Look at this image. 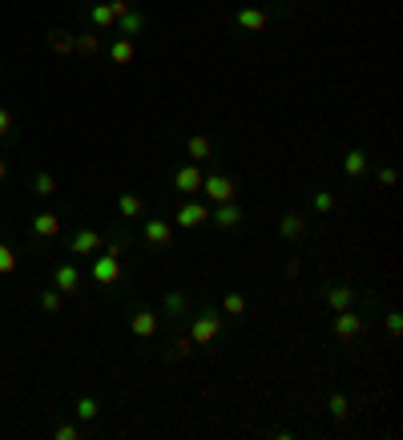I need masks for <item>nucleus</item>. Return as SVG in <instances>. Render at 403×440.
Returning a JSON list of instances; mask_svg holds the SVG:
<instances>
[{"instance_id":"obj_1","label":"nucleus","mask_w":403,"mask_h":440,"mask_svg":"<svg viewBox=\"0 0 403 440\" xmlns=\"http://www.w3.org/2000/svg\"><path fill=\"white\" fill-rule=\"evenodd\" d=\"M222 327H226V323H222V315L206 307V311L194 315V323H189V340L198 343V348H202V343H214L218 336H222Z\"/></svg>"},{"instance_id":"obj_33","label":"nucleus","mask_w":403,"mask_h":440,"mask_svg":"<svg viewBox=\"0 0 403 440\" xmlns=\"http://www.w3.org/2000/svg\"><path fill=\"white\" fill-rule=\"evenodd\" d=\"M13 271H16V254H13V247L0 242V275H13Z\"/></svg>"},{"instance_id":"obj_18","label":"nucleus","mask_w":403,"mask_h":440,"mask_svg":"<svg viewBox=\"0 0 403 440\" xmlns=\"http://www.w3.org/2000/svg\"><path fill=\"white\" fill-rule=\"evenodd\" d=\"M117 214L121 218H141L145 214V198L141 194H117Z\"/></svg>"},{"instance_id":"obj_17","label":"nucleus","mask_w":403,"mask_h":440,"mask_svg":"<svg viewBox=\"0 0 403 440\" xmlns=\"http://www.w3.org/2000/svg\"><path fill=\"white\" fill-rule=\"evenodd\" d=\"M367 170H371V162H367V154L355 146V150H347V158H343V174L347 178H363Z\"/></svg>"},{"instance_id":"obj_36","label":"nucleus","mask_w":403,"mask_h":440,"mask_svg":"<svg viewBox=\"0 0 403 440\" xmlns=\"http://www.w3.org/2000/svg\"><path fill=\"white\" fill-rule=\"evenodd\" d=\"M53 436H57V440H77V436H81V428H77V424H57V428H53Z\"/></svg>"},{"instance_id":"obj_19","label":"nucleus","mask_w":403,"mask_h":440,"mask_svg":"<svg viewBox=\"0 0 403 440\" xmlns=\"http://www.w3.org/2000/svg\"><path fill=\"white\" fill-rule=\"evenodd\" d=\"M327 412H331L335 424H347V420H351V404H347L343 392H331V396H327Z\"/></svg>"},{"instance_id":"obj_9","label":"nucleus","mask_w":403,"mask_h":440,"mask_svg":"<svg viewBox=\"0 0 403 440\" xmlns=\"http://www.w3.org/2000/svg\"><path fill=\"white\" fill-rule=\"evenodd\" d=\"M141 239L150 242V247H170V242H174V222H165V218H150V222L141 227Z\"/></svg>"},{"instance_id":"obj_15","label":"nucleus","mask_w":403,"mask_h":440,"mask_svg":"<svg viewBox=\"0 0 403 440\" xmlns=\"http://www.w3.org/2000/svg\"><path fill=\"white\" fill-rule=\"evenodd\" d=\"M57 291H61V295H77V291H81V271H77L73 263L57 267Z\"/></svg>"},{"instance_id":"obj_25","label":"nucleus","mask_w":403,"mask_h":440,"mask_svg":"<svg viewBox=\"0 0 403 440\" xmlns=\"http://www.w3.org/2000/svg\"><path fill=\"white\" fill-rule=\"evenodd\" d=\"M89 21H93L97 28H114L117 25V16H114L109 4H93V9H89Z\"/></svg>"},{"instance_id":"obj_22","label":"nucleus","mask_w":403,"mask_h":440,"mask_svg":"<svg viewBox=\"0 0 403 440\" xmlns=\"http://www.w3.org/2000/svg\"><path fill=\"white\" fill-rule=\"evenodd\" d=\"M133 57H138V49H133V41L129 37H117L114 45H109V61L114 65H129Z\"/></svg>"},{"instance_id":"obj_34","label":"nucleus","mask_w":403,"mask_h":440,"mask_svg":"<svg viewBox=\"0 0 403 440\" xmlns=\"http://www.w3.org/2000/svg\"><path fill=\"white\" fill-rule=\"evenodd\" d=\"M315 210H319V214H331V210H335V194H331V190H315Z\"/></svg>"},{"instance_id":"obj_21","label":"nucleus","mask_w":403,"mask_h":440,"mask_svg":"<svg viewBox=\"0 0 403 440\" xmlns=\"http://www.w3.org/2000/svg\"><path fill=\"white\" fill-rule=\"evenodd\" d=\"M186 307H189L186 291H165V299H162V311L170 315V319H182V315H186Z\"/></svg>"},{"instance_id":"obj_4","label":"nucleus","mask_w":403,"mask_h":440,"mask_svg":"<svg viewBox=\"0 0 403 440\" xmlns=\"http://www.w3.org/2000/svg\"><path fill=\"white\" fill-rule=\"evenodd\" d=\"M363 331H367V323H363V315L355 311V307H347V311H335V336H339L343 343L359 340Z\"/></svg>"},{"instance_id":"obj_14","label":"nucleus","mask_w":403,"mask_h":440,"mask_svg":"<svg viewBox=\"0 0 403 440\" xmlns=\"http://www.w3.org/2000/svg\"><path fill=\"white\" fill-rule=\"evenodd\" d=\"M302 235H307V218H302L299 210L282 214V222H278V239H282V242H294V239H302Z\"/></svg>"},{"instance_id":"obj_16","label":"nucleus","mask_w":403,"mask_h":440,"mask_svg":"<svg viewBox=\"0 0 403 440\" xmlns=\"http://www.w3.org/2000/svg\"><path fill=\"white\" fill-rule=\"evenodd\" d=\"M33 235H37V239H57V235H61V218H57V214H37V218H33Z\"/></svg>"},{"instance_id":"obj_38","label":"nucleus","mask_w":403,"mask_h":440,"mask_svg":"<svg viewBox=\"0 0 403 440\" xmlns=\"http://www.w3.org/2000/svg\"><path fill=\"white\" fill-rule=\"evenodd\" d=\"M109 9H114V16L121 21V16H126L129 9H133V4H129V0H109Z\"/></svg>"},{"instance_id":"obj_39","label":"nucleus","mask_w":403,"mask_h":440,"mask_svg":"<svg viewBox=\"0 0 403 440\" xmlns=\"http://www.w3.org/2000/svg\"><path fill=\"white\" fill-rule=\"evenodd\" d=\"M4 178H9V162H4V158H0V182H4Z\"/></svg>"},{"instance_id":"obj_6","label":"nucleus","mask_w":403,"mask_h":440,"mask_svg":"<svg viewBox=\"0 0 403 440\" xmlns=\"http://www.w3.org/2000/svg\"><path fill=\"white\" fill-rule=\"evenodd\" d=\"M242 218H246V210H242L238 202H218L214 210H210V222H214L218 230H238Z\"/></svg>"},{"instance_id":"obj_32","label":"nucleus","mask_w":403,"mask_h":440,"mask_svg":"<svg viewBox=\"0 0 403 440\" xmlns=\"http://www.w3.org/2000/svg\"><path fill=\"white\" fill-rule=\"evenodd\" d=\"M61 303H65V295H61V291H45V295H40V307H45L49 315H57V311H61Z\"/></svg>"},{"instance_id":"obj_28","label":"nucleus","mask_w":403,"mask_h":440,"mask_svg":"<svg viewBox=\"0 0 403 440\" xmlns=\"http://www.w3.org/2000/svg\"><path fill=\"white\" fill-rule=\"evenodd\" d=\"M97 412H101V408H97L93 396H81V400H77V420H85V424H89V420H97Z\"/></svg>"},{"instance_id":"obj_20","label":"nucleus","mask_w":403,"mask_h":440,"mask_svg":"<svg viewBox=\"0 0 403 440\" xmlns=\"http://www.w3.org/2000/svg\"><path fill=\"white\" fill-rule=\"evenodd\" d=\"M117 25H121V37L133 41L138 33H145V13H141V9H129V13L117 21Z\"/></svg>"},{"instance_id":"obj_35","label":"nucleus","mask_w":403,"mask_h":440,"mask_svg":"<svg viewBox=\"0 0 403 440\" xmlns=\"http://www.w3.org/2000/svg\"><path fill=\"white\" fill-rule=\"evenodd\" d=\"M383 327H387V336H403V315L391 311L387 319H383Z\"/></svg>"},{"instance_id":"obj_5","label":"nucleus","mask_w":403,"mask_h":440,"mask_svg":"<svg viewBox=\"0 0 403 440\" xmlns=\"http://www.w3.org/2000/svg\"><path fill=\"white\" fill-rule=\"evenodd\" d=\"M89 279H93V283H101V287H114V283H121V259H114V254H101L97 263L89 267Z\"/></svg>"},{"instance_id":"obj_11","label":"nucleus","mask_w":403,"mask_h":440,"mask_svg":"<svg viewBox=\"0 0 403 440\" xmlns=\"http://www.w3.org/2000/svg\"><path fill=\"white\" fill-rule=\"evenodd\" d=\"M101 247H105V239H101L97 230H77L73 239H69V251L81 254V259H85V254H97Z\"/></svg>"},{"instance_id":"obj_2","label":"nucleus","mask_w":403,"mask_h":440,"mask_svg":"<svg viewBox=\"0 0 403 440\" xmlns=\"http://www.w3.org/2000/svg\"><path fill=\"white\" fill-rule=\"evenodd\" d=\"M202 194L214 202V206L218 202H234L238 198V182H234L230 174H206L202 178Z\"/></svg>"},{"instance_id":"obj_3","label":"nucleus","mask_w":403,"mask_h":440,"mask_svg":"<svg viewBox=\"0 0 403 440\" xmlns=\"http://www.w3.org/2000/svg\"><path fill=\"white\" fill-rule=\"evenodd\" d=\"M206 222H210V206H206V202L186 198V202H182V206L174 210V227L194 230V227H206Z\"/></svg>"},{"instance_id":"obj_24","label":"nucleus","mask_w":403,"mask_h":440,"mask_svg":"<svg viewBox=\"0 0 403 440\" xmlns=\"http://www.w3.org/2000/svg\"><path fill=\"white\" fill-rule=\"evenodd\" d=\"M73 53H85V57L101 53V37H97V33H77V37H73Z\"/></svg>"},{"instance_id":"obj_10","label":"nucleus","mask_w":403,"mask_h":440,"mask_svg":"<svg viewBox=\"0 0 403 440\" xmlns=\"http://www.w3.org/2000/svg\"><path fill=\"white\" fill-rule=\"evenodd\" d=\"M129 331L138 336V340H153L158 336V315L150 307H138V311L129 315Z\"/></svg>"},{"instance_id":"obj_37","label":"nucleus","mask_w":403,"mask_h":440,"mask_svg":"<svg viewBox=\"0 0 403 440\" xmlns=\"http://www.w3.org/2000/svg\"><path fill=\"white\" fill-rule=\"evenodd\" d=\"M9 134H13V114L0 105V138H9Z\"/></svg>"},{"instance_id":"obj_12","label":"nucleus","mask_w":403,"mask_h":440,"mask_svg":"<svg viewBox=\"0 0 403 440\" xmlns=\"http://www.w3.org/2000/svg\"><path fill=\"white\" fill-rule=\"evenodd\" d=\"M355 299H359V291H355L351 283H335V287H327V307L331 311H347V307H355Z\"/></svg>"},{"instance_id":"obj_31","label":"nucleus","mask_w":403,"mask_h":440,"mask_svg":"<svg viewBox=\"0 0 403 440\" xmlns=\"http://www.w3.org/2000/svg\"><path fill=\"white\" fill-rule=\"evenodd\" d=\"M375 178H379V186H383V190H391L395 182H399V170H395V166H379Z\"/></svg>"},{"instance_id":"obj_8","label":"nucleus","mask_w":403,"mask_h":440,"mask_svg":"<svg viewBox=\"0 0 403 440\" xmlns=\"http://www.w3.org/2000/svg\"><path fill=\"white\" fill-rule=\"evenodd\" d=\"M234 25H238L242 33H266V28H270V13H266V9L246 4V9H238V13H234Z\"/></svg>"},{"instance_id":"obj_30","label":"nucleus","mask_w":403,"mask_h":440,"mask_svg":"<svg viewBox=\"0 0 403 440\" xmlns=\"http://www.w3.org/2000/svg\"><path fill=\"white\" fill-rule=\"evenodd\" d=\"M129 247V230H117L114 239L105 242V254H114V259H121V251Z\"/></svg>"},{"instance_id":"obj_27","label":"nucleus","mask_w":403,"mask_h":440,"mask_svg":"<svg viewBox=\"0 0 403 440\" xmlns=\"http://www.w3.org/2000/svg\"><path fill=\"white\" fill-rule=\"evenodd\" d=\"M194 348H198V343L189 340V336H177L174 348H170V360H189V355H194Z\"/></svg>"},{"instance_id":"obj_7","label":"nucleus","mask_w":403,"mask_h":440,"mask_svg":"<svg viewBox=\"0 0 403 440\" xmlns=\"http://www.w3.org/2000/svg\"><path fill=\"white\" fill-rule=\"evenodd\" d=\"M202 166L198 162H186V166H177L174 170V190L177 194H202Z\"/></svg>"},{"instance_id":"obj_13","label":"nucleus","mask_w":403,"mask_h":440,"mask_svg":"<svg viewBox=\"0 0 403 440\" xmlns=\"http://www.w3.org/2000/svg\"><path fill=\"white\" fill-rule=\"evenodd\" d=\"M186 158L189 162H210V158H214V141L206 138V134H189L186 138Z\"/></svg>"},{"instance_id":"obj_26","label":"nucleus","mask_w":403,"mask_h":440,"mask_svg":"<svg viewBox=\"0 0 403 440\" xmlns=\"http://www.w3.org/2000/svg\"><path fill=\"white\" fill-rule=\"evenodd\" d=\"M49 49H53V53H61V57H65V53H73V33H61V28H53V33H49Z\"/></svg>"},{"instance_id":"obj_29","label":"nucleus","mask_w":403,"mask_h":440,"mask_svg":"<svg viewBox=\"0 0 403 440\" xmlns=\"http://www.w3.org/2000/svg\"><path fill=\"white\" fill-rule=\"evenodd\" d=\"M33 190H37L40 198H53V194H57V178L40 170V174H37V182H33Z\"/></svg>"},{"instance_id":"obj_23","label":"nucleus","mask_w":403,"mask_h":440,"mask_svg":"<svg viewBox=\"0 0 403 440\" xmlns=\"http://www.w3.org/2000/svg\"><path fill=\"white\" fill-rule=\"evenodd\" d=\"M222 315L242 319V315H246V295H242V291H226V295H222Z\"/></svg>"}]
</instances>
